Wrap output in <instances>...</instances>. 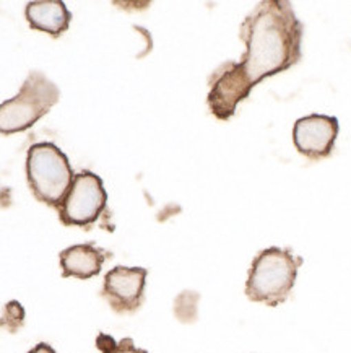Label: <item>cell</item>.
Here are the masks:
<instances>
[{"mask_svg": "<svg viewBox=\"0 0 351 353\" xmlns=\"http://www.w3.org/2000/svg\"><path fill=\"white\" fill-rule=\"evenodd\" d=\"M303 23L285 0H264L242 21L240 36L246 52L226 62L210 79L206 97L211 114L228 121L260 81L281 74L303 57Z\"/></svg>", "mask_w": 351, "mask_h": 353, "instance_id": "obj_1", "label": "cell"}, {"mask_svg": "<svg viewBox=\"0 0 351 353\" xmlns=\"http://www.w3.org/2000/svg\"><path fill=\"white\" fill-rule=\"evenodd\" d=\"M303 257L292 254L291 249L267 248L252 261L246 282V295L251 301L275 307L286 301L295 287Z\"/></svg>", "mask_w": 351, "mask_h": 353, "instance_id": "obj_2", "label": "cell"}, {"mask_svg": "<svg viewBox=\"0 0 351 353\" xmlns=\"http://www.w3.org/2000/svg\"><path fill=\"white\" fill-rule=\"evenodd\" d=\"M61 92L43 72L26 77L17 97L0 103V134H18L33 128L57 105Z\"/></svg>", "mask_w": 351, "mask_h": 353, "instance_id": "obj_3", "label": "cell"}, {"mask_svg": "<svg viewBox=\"0 0 351 353\" xmlns=\"http://www.w3.org/2000/svg\"><path fill=\"white\" fill-rule=\"evenodd\" d=\"M26 178L39 202L58 207L74 183L69 158L57 145L41 142L31 145L26 157Z\"/></svg>", "mask_w": 351, "mask_h": 353, "instance_id": "obj_4", "label": "cell"}, {"mask_svg": "<svg viewBox=\"0 0 351 353\" xmlns=\"http://www.w3.org/2000/svg\"><path fill=\"white\" fill-rule=\"evenodd\" d=\"M107 192L101 178L92 171L75 174L61 207V221L65 226H89L106 209Z\"/></svg>", "mask_w": 351, "mask_h": 353, "instance_id": "obj_5", "label": "cell"}, {"mask_svg": "<svg viewBox=\"0 0 351 353\" xmlns=\"http://www.w3.org/2000/svg\"><path fill=\"white\" fill-rule=\"evenodd\" d=\"M148 270L143 267L117 265L105 277L101 295L117 314H132L145 298Z\"/></svg>", "mask_w": 351, "mask_h": 353, "instance_id": "obj_6", "label": "cell"}, {"mask_svg": "<svg viewBox=\"0 0 351 353\" xmlns=\"http://www.w3.org/2000/svg\"><path fill=\"white\" fill-rule=\"evenodd\" d=\"M339 132L340 122L335 116L309 114L295 122L292 142L301 155L317 161L332 155Z\"/></svg>", "mask_w": 351, "mask_h": 353, "instance_id": "obj_7", "label": "cell"}, {"mask_svg": "<svg viewBox=\"0 0 351 353\" xmlns=\"http://www.w3.org/2000/svg\"><path fill=\"white\" fill-rule=\"evenodd\" d=\"M109 256L111 252L98 248L94 243L75 244V246L67 248L58 254L62 277H75L80 280L96 277Z\"/></svg>", "mask_w": 351, "mask_h": 353, "instance_id": "obj_8", "label": "cell"}, {"mask_svg": "<svg viewBox=\"0 0 351 353\" xmlns=\"http://www.w3.org/2000/svg\"><path fill=\"white\" fill-rule=\"evenodd\" d=\"M30 28L44 31L52 38H58L69 30L72 13L62 0H34L25 8Z\"/></svg>", "mask_w": 351, "mask_h": 353, "instance_id": "obj_9", "label": "cell"}, {"mask_svg": "<svg viewBox=\"0 0 351 353\" xmlns=\"http://www.w3.org/2000/svg\"><path fill=\"white\" fill-rule=\"evenodd\" d=\"M96 347L101 353H148L142 350V348L135 347L132 339L125 337L123 341L117 342L111 336L103 332L96 337Z\"/></svg>", "mask_w": 351, "mask_h": 353, "instance_id": "obj_10", "label": "cell"}, {"mask_svg": "<svg viewBox=\"0 0 351 353\" xmlns=\"http://www.w3.org/2000/svg\"><path fill=\"white\" fill-rule=\"evenodd\" d=\"M25 323V310L18 301L7 303L3 307L2 316H0V327L6 329L7 332L15 334Z\"/></svg>", "mask_w": 351, "mask_h": 353, "instance_id": "obj_11", "label": "cell"}, {"mask_svg": "<svg viewBox=\"0 0 351 353\" xmlns=\"http://www.w3.org/2000/svg\"><path fill=\"white\" fill-rule=\"evenodd\" d=\"M28 353H57V352L54 350V348L49 345V343L41 342V343H38V345H36V347L31 348Z\"/></svg>", "mask_w": 351, "mask_h": 353, "instance_id": "obj_12", "label": "cell"}]
</instances>
